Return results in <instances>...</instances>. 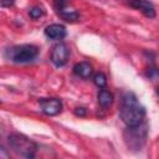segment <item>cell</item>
Instances as JSON below:
<instances>
[{
	"instance_id": "obj_1",
	"label": "cell",
	"mask_w": 159,
	"mask_h": 159,
	"mask_svg": "<svg viewBox=\"0 0 159 159\" xmlns=\"http://www.w3.org/2000/svg\"><path fill=\"white\" fill-rule=\"evenodd\" d=\"M119 116L122 120L128 125H138L143 122L144 116H145V109L144 107L139 103L137 96L132 92L124 93L120 101V109H119Z\"/></svg>"
},
{
	"instance_id": "obj_2",
	"label": "cell",
	"mask_w": 159,
	"mask_h": 159,
	"mask_svg": "<svg viewBox=\"0 0 159 159\" xmlns=\"http://www.w3.org/2000/svg\"><path fill=\"white\" fill-rule=\"evenodd\" d=\"M7 142H9L10 147L12 148V150L15 153H17L19 155L27 158V159H31L35 157V153L37 150V145L35 142H32L27 137H25L22 134L12 133L7 137Z\"/></svg>"
},
{
	"instance_id": "obj_3",
	"label": "cell",
	"mask_w": 159,
	"mask_h": 159,
	"mask_svg": "<svg viewBox=\"0 0 159 159\" xmlns=\"http://www.w3.org/2000/svg\"><path fill=\"white\" fill-rule=\"evenodd\" d=\"M127 145L133 149H140L147 139V125L142 122L138 125L128 127L124 133Z\"/></svg>"
},
{
	"instance_id": "obj_4",
	"label": "cell",
	"mask_w": 159,
	"mask_h": 159,
	"mask_svg": "<svg viewBox=\"0 0 159 159\" xmlns=\"http://www.w3.org/2000/svg\"><path fill=\"white\" fill-rule=\"evenodd\" d=\"M39 48L34 45H20L9 50V58L16 63H25L32 61L37 56Z\"/></svg>"
},
{
	"instance_id": "obj_5",
	"label": "cell",
	"mask_w": 159,
	"mask_h": 159,
	"mask_svg": "<svg viewBox=\"0 0 159 159\" xmlns=\"http://www.w3.org/2000/svg\"><path fill=\"white\" fill-rule=\"evenodd\" d=\"M68 56H70L68 47L65 43L60 42V43H57L52 48V52H51V62L56 67H62V66H65L67 63Z\"/></svg>"
},
{
	"instance_id": "obj_6",
	"label": "cell",
	"mask_w": 159,
	"mask_h": 159,
	"mask_svg": "<svg viewBox=\"0 0 159 159\" xmlns=\"http://www.w3.org/2000/svg\"><path fill=\"white\" fill-rule=\"evenodd\" d=\"M39 102L46 116H56L62 111V103L57 98H41Z\"/></svg>"
},
{
	"instance_id": "obj_7",
	"label": "cell",
	"mask_w": 159,
	"mask_h": 159,
	"mask_svg": "<svg viewBox=\"0 0 159 159\" xmlns=\"http://www.w3.org/2000/svg\"><path fill=\"white\" fill-rule=\"evenodd\" d=\"M128 4H129V6L142 11L147 17L153 19L155 16V9H154L153 4L148 0H129Z\"/></svg>"
},
{
	"instance_id": "obj_8",
	"label": "cell",
	"mask_w": 159,
	"mask_h": 159,
	"mask_svg": "<svg viewBox=\"0 0 159 159\" xmlns=\"http://www.w3.org/2000/svg\"><path fill=\"white\" fill-rule=\"evenodd\" d=\"M45 35L53 40H61L66 36V27L60 24H52L48 25L45 29Z\"/></svg>"
},
{
	"instance_id": "obj_9",
	"label": "cell",
	"mask_w": 159,
	"mask_h": 159,
	"mask_svg": "<svg viewBox=\"0 0 159 159\" xmlns=\"http://www.w3.org/2000/svg\"><path fill=\"white\" fill-rule=\"evenodd\" d=\"M92 71H93L92 66L87 62H80V63L75 65V67H73V72L82 78H89L92 75Z\"/></svg>"
},
{
	"instance_id": "obj_10",
	"label": "cell",
	"mask_w": 159,
	"mask_h": 159,
	"mask_svg": "<svg viewBox=\"0 0 159 159\" xmlns=\"http://www.w3.org/2000/svg\"><path fill=\"white\" fill-rule=\"evenodd\" d=\"M57 12H58V15H60L63 20H66V21H76V20L80 17V14H78L76 10L67 7V5H66L65 7H62L61 10H58Z\"/></svg>"
},
{
	"instance_id": "obj_11",
	"label": "cell",
	"mask_w": 159,
	"mask_h": 159,
	"mask_svg": "<svg viewBox=\"0 0 159 159\" xmlns=\"http://www.w3.org/2000/svg\"><path fill=\"white\" fill-rule=\"evenodd\" d=\"M98 103L103 108L109 107L113 103V94L109 91H107V89H101L98 92Z\"/></svg>"
},
{
	"instance_id": "obj_12",
	"label": "cell",
	"mask_w": 159,
	"mask_h": 159,
	"mask_svg": "<svg viewBox=\"0 0 159 159\" xmlns=\"http://www.w3.org/2000/svg\"><path fill=\"white\" fill-rule=\"evenodd\" d=\"M93 82L98 88H104L106 84H107V77L104 76V73L98 72L93 76Z\"/></svg>"
},
{
	"instance_id": "obj_13",
	"label": "cell",
	"mask_w": 159,
	"mask_h": 159,
	"mask_svg": "<svg viewBox=\"0 0 159 159\" xmlns=\"http://www.w3.org/2000/svg\"><path fill=\"white\" fill-rule=\"evenodd\" d=\"M43 14H45V10H43L42 7H40V6H34V7H31V9L29 10V15H30V17L34 19V20L40 19L41 16H43Z\"/></svg>"
},
{
	"instance_id": "obj_14",
	"label": "cell",
	"mask_w": 159,
	"mask_h": 159,
	"mask_svg": "<svg viewBox=\"0 0 159 159\" xmlns=\"http://www.w3.org/2000/svg\"><path fill=\"white\" fill-rule=\"evenodd\" d=\"M75 114L77 117H84L87 114V109L84 107H77V108H75Z\"/></svg>"
},
{
	"instance_id": "obj_15",
	"label": "cell",
	"mask_w": 159,
	"mask_h": 159,
	"mask_svg": "<svg viewBox=\"0 0 159 159\" xmlns=\"http://www.w3.org/2000/svg\"><path fill=\"white\" fill-rule=\"evenodd\" d=\"M53 2H55V9H56L57 11H58V10H61L62 7H65V6L67 5L66 0H55Z\"/></svg>"
},
{
	"instance_id": "obj_16",
	"label": "cell",
	"mask_w": 159,
	"mask_h": 159,
	"mask_svg": "<svg viewBox=\"0 0 159 159\" xmlns=\"http://www.w3.org/2000/svg\"><path fill=\"white\" fill-rule=\"evenodd\" d=\"M15 2V0H1V6L2 7H10L12 6Z\"/></svg>"
},
{
	"instance_id": "obj_17",
	"label": "cell",
	"mask_w": 159,
	"mask_h": 159,
	"mask_svg": "<svg viewBox=\"0 0 159 159\" xmlns=\"http://www.w3.org/2000/svg\"><path fill=\"white\" fill-rule=\"evenodd\" d=\"M149 77H154V76H159V70L158 68H150L148 72Z\"/></svg>"
},
{
	"instance_id": "obj_18",
	"label": "cell",
	"mask_w": 159,
	"mask_h": 159,
	"mask_svg": "<svg viewBox=\"0 0 159 159\" xmlns=\"http://www.w3.org/2000/svg\"><path fill=\"white\" fill-rule=\"evenodd\" d=\"M157 92H158V94H159V87H158V89H157Z\"/></svg>"
}]
</instances>
